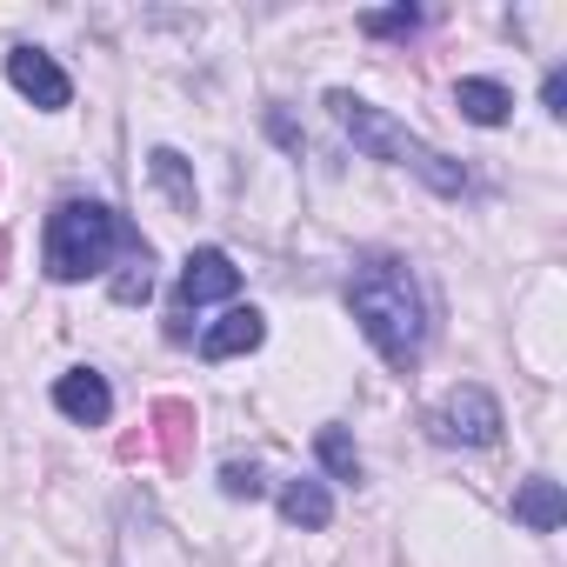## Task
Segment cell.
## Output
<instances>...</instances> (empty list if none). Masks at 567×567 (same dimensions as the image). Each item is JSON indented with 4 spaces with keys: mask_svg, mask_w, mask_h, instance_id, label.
<instances>
[{
    "mask_svg": "<svg viewBox=\"0 0 567 567\" xmlns=\"http://www.w3.org/2000/svg\"><path fill=\"white\" fill-rule=\"evenodd\" d=\"M315 454H321V467H328L334 481H361V454H354V441H348V427H321V441H315Z\"/></svg>",
    "mask_w": 567,
    "mask_h": 567,
    "instance_id": "cell-14",
    "label": "cell"
},
{
    "mask_svg": "<svg viewBox=\"0 0 567 567\" xmlns=\"http://www.w3.org/2000/svg\"><path fill=\"white\" fill-rule=\"evenodd\" d=\"M514 520H520V527H534V534H554V527L567 520V494H560V481L534 474V481L514 494Z\"/></svg>",
    "mask_w": 567,
    "mask_h": 567,
    "instance_id": "cell-10",
    "label": "cell"
},
{
    "mask_svg": "<svg viewBox=\"0 0 567 567\" xmlns=\"http://www.w3.org/2000/svg\"><path fill=\"white\" fill-rule=\"evenodd\" d=\"M0 267H8V234H0Z\"/></svg>",
    "mask_w": 567,
    "mask_h": 567,
    "instance_id": "cell-20",
    "label": "cell"
},
{
    "mask_svg": "<svg viewBox=\"0 0 567 567\" xmlns=\"http://www.w3.org/2000/svg\"><path fill=\"white\" fill-rule=\"evenodd\" d=\"M260 341H267L260 308H227V315L200 334V354H207V361H234V354H254Z\"/></svg>",
    "mask_w": 567,
    "mask_h": 567,
    "instance_id": "cell-9",
    "label": "cell"
},
{
    "mask_svg": "<svg viewBox=\"0 0 567 567\" xmlns=\"http://www.w3.org/2000/svg\"><path fill=\"white\" fill-rule=\"evenodd\" d=\"M348 308L361 321V334L381 348L388 368H414L427 348V301H421V280L401 254H361L348 274Z\"/></svg>",
    "mask_w": 567,
    "mask_h": 567,
    "instance_id": "cell-1",
    "label": "cell"
},
{
    "mask_svg": "<svg viewBox=\"0 0 567 567\" xmlns=\"http://www.w3.org/2000/svg\"><path fill=\"white\" fill-rule=\"evenodd\" d=\"M147 174L161 181V194H167V200H174L181 214H194V207H200V187H194V167H187V161H181L174 147H154V154H147Z\"/></svg>",
    "mask_w": 567,
    "mask_h": 567,
    "instance_id": "cell-12",
    "label": "cell"
},
{
    "mask_svg": "<svg viewBox=\"0 0 567 567\" xmlns=\"http://www.w3.org/2000/svg\"><path fill=\"white\" fill-rule=\"evenodd\" d=\"M427 434H434L441 447H494V441H501V401L467 381V388H454V394L427 414Z\"/></svg>",
    "mask_w": 567,
    "mask_h": 567,
    "instance_id": "cell-4",
    "label": "cell"
},
{
    "mask_svg": "<svg viewBox=\"0 0 567 567\" xmlns=\"http://www.w3.org/2000/svg\"><path fill=\"white\" fill-rule=\"evenodd\" d=\"M147 254L141 227H127L107 200H61L48 214V274L54 280H94L114 254Z\"/></svg>",
    "mask_w": 567,
    "mask_h": 567,
    "instance_id": "cell-2",
    "label": "cell"
},
{
    "mask_svg": "<svg viewBox=\"0 0 567 567\" xmlns=\"http://www.w3.org/2000/svg\"><path fill=\"white\" fill-rule=\"evenodd\" d=\"M454 107H461L474 127H501V121L514 114V94H507L501 81H461V87H454Z\"/></svg>",
    "mask_w": 567,
    "mask_h": 567,
    "instance_id": "cell-11",
    "label": "cell"
},
{
    "mask_svg": "<svg viewBox=\"0 0 567 567\" xmlns=\"http://www.w3.org/2000/svg\"><path fill=\"white\" fill-rule=\"evenodd\" d=\"M147 295H154V274H147V254H141V260H127V274H114V301L134 308V301H147Z\"/></svg>",
    "mask_w": 567,
    "mask_h": 567,
    "instance_id": "cell-16",
    "label": "cell"
},
{
    "mask_svg": "<svg viewBox=\"0 0 567 567\" xmlns=\"http://www.w3.org/2000/svg\"><path fill=\"white\" fill-rule=\"evenodd\" d=\"M540 101H547V114H567V74H560V68L547 74V87H540Z\"/></svg>",
    "mask_w": 567,
    "mask_h": 567,
    "instance_id": "cell-18",
    "label": "cell"
},
{
    "mask_svg": "<svg viewBox=\"0 0 567 567\" xmlns=\"http://www.w3.org/2000/svg\"><path fill=\"white\" fill-rule=\"evenodd\" d=\"M240 288V267L220 254V247H194L187 254V267H181V315L187 308H207V301H227ZM174 315V321H181Z\"/></svg>",
    "mask_w": 567,
    "mask_h": 567,
    "instance_id": "cell-7",
    "label": "cell"
},
{
    "mask_svg": "<svg viewBox=\"0 0 567 567\" xmlns=\"http://www.w3.org/2000/svg\"><path fill=\"white\" fill-rule=\"evenodd\" d=\"M280 514H288L295 527H328L334 520V501H328L321 481H288V487H280Z\"/></svg>",
    "mask_w": 567,
    "mask_h": 567,
    "instance_id": "cell-13",
    "label": "cell"
},
{
    "mask_svg": "<svg viewBox=\"0 0 567 567\" xmlns=\"http://www.w3.org/2000/svg\"><path fill=\"white\" fill-rule=\"evenodd\" d=\"M267 127H274V141H280V147H301V134H295V127H288V114H274V121H267Z\"/></svg>",
    "mask_w": 567,
    "mask_h": 567,
    "instance_id": "cell-19",
    "label": "cell"
},
{
    "mask_svg": "<svg viewBox=\"0 0 567 567\" xmlns=\"http://www.w3.org/2000/svg\"><path fill=\"white\" fill-rule=\"evenodd\" d=\"M194 427H200V421H194V408L167 394V401H154V408H147L141 441H127L121 454H127V461H134V454H161L167 467H187V461H194Z\"/></svg>",
    "mask_w": 567,
    "mask_h": 567,
    "instance_id": "cell-5",
    "label": "cell"
},
{
    "mask_svg": "<svg viewBox=\"0 0 567 567\" xmlns=\"http://www.w3.org/2000/svg\"><path fill=\"white\" fill-rule=\"evenodd\" d=\"M54 408H61L68 421H81V427H101V421L114 414V394H107V381H101L94 368H74V374L54 381Z\"/></svg>",
    "mask_w": 567,
    "mask_h": 567,
    "instance_id": "cell-8",
    "label": "cell"
},
{
    "mask_svg": "<svg viewBox=\"0 0 567 567\" xmlns=\"http://www.w3.org/2000/svg\"><path fill=\"white\" fill-rule=\"evenodd\" d=\"M8 81L41 107V114H61L68 101H74V81L54 68V54H41V48H14L8 54Z\"/></svg>",
    "mask_w": 567,
    "mask_h": 567,
    "instance_id": "cell-6",
    "label": "cell"
},
{
    "mask_svg": "<svg viewBox=\"0 0 567 567\" xmlns=\"http://www.w3.org/2000/svg\"><path fill=\"white\" fill-rule=\"evenodd\" d=\"M328 107H334V121L354 134V147H361V154H374V161H394V167L421 174L434 194H461V187H467L461 161H447L441 147H427L421 134H408V127H401L394 114H381L374 101H361V94H328Z\"/></svg>",
    "mask_w": 567,
    "mask_h": 567,
    "instance_id": "cell-3",
    "label": "cell"
},
{
    "mask_svg": "<svg viewBox=\"0 0 567 567\" xmlns=\"http://www.w3.org/2000/svg\"><path fill=\"white\" fill-rule=\"evenodd\" d=\"M220 494H227V501H254V494H260V467H254V461H247V467L227 461V467H220Z\"/></svg>",
    "mask_w": 567,
    "mask_h": 567,
    "instance_id": "cell-17",
    "label": "cell"
},
{
    "mask_svg": "<svg viewBox=\"0 0 567 567\" xmlns=\"http://www.w3.org/2000/svg\"><path fill=\"white\" fill-rule=\"evenodd\" d=\"M421 28V8H381V14H361V34L374 41H408Z\"/></svg>",
    "mask_w": 567,
    "mask_h": 567,
    "instance_id": "cell-15",
    "label": "cell"
}]
</instances>
